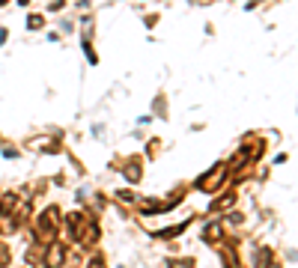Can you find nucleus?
<instances>
[{
    "mask_svg": "<svg viewBox=\"0 0 298 268\" xmlns=\"http://www.w3.org/2000/svg\"><path fill=\"white\" fill-rule=\"evenodd\" d=\"M42 24H45V21H42V15H30V18H27V27H30V30L42 27Z\"/></svg>",
    "mask_w": 298,
    "mask_h": 268,
    "instance_id": "1",
    "label": "nucleus"
},
{
    "mask_svg": "<svg viewBox=\"0 0 298 268\" xmlns=\"http://www.w3.org/2000/svg\"><path fill=\"white\" fill-rule=\"evenodd\" d=\"M6 36H9V33H6V27H0V45L6 42Z\"/></svg>",
    "mask_w": 298,
    "mask_h": 268,
    "instance_id": "2",
    "label": "nucleus"
}]
</instances>
